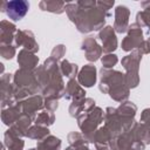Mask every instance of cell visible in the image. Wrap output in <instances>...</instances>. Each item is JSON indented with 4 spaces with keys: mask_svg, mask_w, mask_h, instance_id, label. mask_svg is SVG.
<instances>
[{
    "mask_svg": "<svg viewBox=\"0 0 150 150\" xmlns=\"http://www.w3.org/2000/svg\"><path fill=\"white\" fill-rule=\"evenodd\" d=\"M28 2L22 0H14L6 4V12L13 20H20L25 16V14L28 11Z\"/></svg>",
    "mask_w": 150,
    "mask_h": 150,
    "instance_id": "cell-1",
    "label": "cell"
}]
</instances>
